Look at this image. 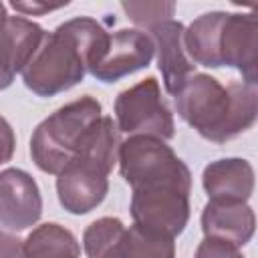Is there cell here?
Here are the masks:
<instances>
[{
  "instance_id": "ffe728a7",
  "label": "cell",
  "mask_w": 258,
  "mask_h": 258,
  "mask_svg": "<svg viewBox=\"0 0 258 258\" xmlns=\"http://www.w3.org/2000/svg\"><path fill=\"white\" fill-rule=\"evenodd\" d=\"M10 6L16 12H22L24 16H40L52 10H58L67 4H42V2H10Z\"/></svg>"
},
{
  "instance_id": "d6986e66",
  "label": "cell",
  "mask_w": 258,
  "mask_h": 258,
  "mask_svg": "<svg viewBox=\"0 0 258 258\" xmlns=\"http://www.w3.org/2000/svg\"><path fill=\"white\" fill-rule=\"evenodd\" d=\"M0 258H24L22 240L8 232H0Z\"/></svg>"
},
{
  "instance_id": "3957f363",
  "label": "cell",
  "mask_w": 258,
  "mask_h": 258,
  "mask_svg": "<svg viewBox=\"0 0 258 258\" xmlns=\"http://www.w3.org/2000/svg\"><path fill=\"white\" fill-rule=\"evenodd\" d=\"M179 117L212 143H226L256 123V85L232 81L226 87L212 75L194 73L173 95Z\"/></svg>"
},
{
  "instance_id": "9c48e42d",
  "label": "cell",
  "mask_w": 258,
  "mask_h": 258,
  "mask_svg": "<svg viewBox=\"0 0 258 258\" xmlns=\"http://www.w3.org/2000/svg\"><path fill=\"white\" fill-rule=\"evenodd\" d=\"M216 62L220 67H232L244 83L256 85L258 71V26L252 12H224L216 34Z\"/></svg>"
},
{
  "instance_id": "2e32d148",
  "label": "cell",
  "mask_w": 258,
  "mask_h": 258,
  "mask_svg": "<svg viewBox=\"0 0 258 258\" xmlns=\"http://www.w3.org/2000/svg\"><path fill=\"white\" fill-rule=\"evenodd\" d=\"M121 8L141 28H149L159 20L171 18L175 12L173 2H123Z\"/></svg>"
},
{
  "instance_id": "8992f818",
  "label": "cell",
  "mask_w": 258,
  "mask_h": 258,
  "mask_svg": "<svg viewBox=\"0 0 258 258\" xmlns=\"http://www.w3.org/2000/svg\"><path fill=\"white\" fill-rule=\"evenodd\" d=\"M87 258H175L171 236L141 228L125 226L119 218H99L83 234Z\"/></svg>"
},
{
  "instance_id": "8fae6325",
  "label": "cell",
  "mask_w": 258,
  "mask_h": 258,
  "mask_svg": "<svg viewBox=\"0 0 258 258\" xmlns=\"http://www.w3.org/2000/svg\"><path fill=\"white\" fill-rule=\"evenodd\" d=\"M44 30L24 16H6L0 20V91L8 89L36 54Z\"/></svg>"
},
{
  "instance_id": "5bb4252c",
  "label": "cell",
  "mask_w": 258,
  "mask_h": 258,
  "mask_svg": "<svg viewBox=\"0 0 258 258\" xmlns=\"http://www.w3.org/2000/svg\"><path fill=\"white\" fill-rule=\"evenodd\" d=\"M256 216L248 204L242 202H210L202 212L204 236L218 238L242 248L254 236Z\"/></svg>"
},
{
  "instance_id": "9a60e30c",
  "label": "cell",
  "mask_w": 258,
  "mask_h": 258,
  "mask_svg": "<svg viewBox=\"0 0 258 258\" xmlns=\"http://www.w3.org/2000/svg\"><path fill=\"white\" fill-rule=\"evenodd\" d=\"M24 258H81V246L71 230L46 222L36 226L22 240Z\"/></svg>"
},
{
  "instance_id": "4fadbf2b",
  "label": "cell",
  "mask_w": 258,
  "mask_h": 258,
  "mask_svg": "<svg viewBox=\"0 0 258 258\" xmlns=\"http://www.w3.org/2000/svg\"><path fill=\"white\" fill-rule=\"evenodd\" d=\"M202 183L210 202L248 204L254 191V169L242 157L216 159L204 167Z\"/></svg>"
},
{
  "instance_id": "e0dca14e",
  "label": "cell",
  "mask_w": 258,
  "mask_h": 258,
  "mask_svg": "<svg viewBox=\"0 0 258 258\" xmlns=\"http://www.w3.org/2000/svg\"><path fill=\"white\" fill-rule=\"evenodd\" d=\"M194 258H244V256H242L240 248H236L234 244L206 236L198 244Z\"/></svg>"
},
{
  "instance_id": "ba28073f",
  "label": "cell",
  "mask_w": 258,
  "mask_h": 258,
  "mask_svg": "<svg viewBox=\"0 0 258 258\" xmlns=\"http://www.w3.org/2000/svg\"><path fill=\"white\" fill-rule=\"evenodd\" d=\"M153 54L155 46L147 32L121 28L113 34L109 32L107 42L97 60L89 67V73L101 83H117L119 79L149 67Z\"/></svg>"
},
{
  "instance_id": "6da1fadb",
  "label": "cell",
  "mask_w": 258,
  "mask_h": 258,
  "mask_svg": "<svg viewBox=\"0 0 258 258\" xmlns=\"http://www.w3.org/2000/svg\"><path fill=\"white\" fill-rule=\"evenodd\" d=\"M121 177L131 185L133 224L175 238L189 222V167L161 139L131 135L117 149Z\"/></svg>"
},
{
  "instance_id": "30bf717a",
  "label": "cell",
  "mask_w": 258,
  "mask_h": 258,
  "mask_svg": "<svg viewBox=\"0 0 258 258\" xmlns=\"http://www.w3.org/2000/svg\"><path fill=\"white\" fill-rule=\"evenodd\" d=\"M42 216V196L30 173L18 167L0 171V226L22 232Z\"/></svg>"
},
{
  "instance_id": "52a82bcc",
  "label": "cell",
  "mask_w": 258,
  "mask_h": 258,
  "mask_svg": "<svg viewBox=\"0 0 258 258\" xmlns=\"http://www.w3.org/2000/svg\"><path fill=\"white\" fill-rule=\"evenodd\" d=\"M117 129L131 135H147L167 141L175 135L173 113L161 97L159 83L153 77L121 91L115 99Z\"/></svg>"
},
{
  "instance_id": "277c9868",
  "label": "cell",
  "mask_w": 258,
  "mask_h": 258,
  "mask_svg": "<svg viewBox=\"0 0 258 258\" xmlns=\"http://www.w3.org/2000/svg\"><path fill=\"white\" fill-rule=\"evenodd\" d=\"M117 149L119 129L113 117L97 119L85 133L75 157L56 175V196L67 212L89 214L105 200Z\"/></svg>"
},
{
  "instance_id": "44dd1931",
  "label": "cell",
  "mask_w": 258,
  "mask_h": 258,
  "mask_svg": "<svg viewBox=\"0 0 258 258\" xmlns=\"http://www.w3.org/2000/svg\"><path fill=\"white\" fill-rule=\"evenodd\" d=\"M6 16H8V14H6V6L0 2V20H2V18H6Z\"/></svg>"
},
{
  "instance_id": "5b68a950",
  "label": "cell",
  "mask_w": 258,
  "mask_h": 258,
  "mask_svg": "<svg viewBox=\"0 0 258 258\" xmlns=\"http://www.w3.org/2000/svg\"><path fill=\"white\" fill-rule=\"evenodd\" d=\"M101 103L85 95L48 115L30 137V155L44 173L58 175L79 151L89 127L101 119Z\"/></svg>"
},
{
  "instance_id": "7c38bea8",
  "label": "cell",
  "mask_w": 258,
  "mask_h": 258,
  "mask_svg": "<svg viewBox=\"0 0 258 258\" xmlns=\"http://www.w3.org/2000/svg\"><path fill=\"white\" fill-rule=\"evenodd\" d=\"M147 30L157 50V67L161 71L165 91L169 95H175L181 89V85L194 75L196 69L183 46L185 26L179 20L165 18L155 22Z\"/></svg>"
},
{
  "instance_id": "ac0fdd59",
  "label": "cell",
  "mask_w": 258,
  "mask_h": 258,
  "mask_svg": "<svg viewBox=\"0 0 258 258\" xmlns=\"http://www.w3.org/2000/svg\"><path fill=\"white\" fill-rule=\"evenodd\" d=\"M16 149V135L10 123L0 115V165L10 161Z\"/></svg>"
},
{
  "instance_id": "7a4b0ae2",
  "label": "cell",
  "mask_w": 258,
  "mask_h": 258,
  "mask_svg": "<svg viewBox=\"0 0 258 258\" xmlns=\"http://www.w3.org/2000/svg\"><path fill=\"white\" fill-rule=\"evenodd\" d=\"M109 32L89 16H77L44 34L22 81L38 97H54L79 85L97 60Z\"/></svg>"
}]
</instances>
